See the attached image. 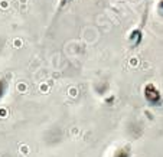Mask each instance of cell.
Segmentation results:
<instances>
[{
	"label": "cell",
	"mask_w": 163,
	"mask_h": 157,
	"mask_svg": "<svg viewBox=\"0 0 163 157\" xmlns=\"http://www.w3.org/2000/svg\"><path fill=\"white\" fill-rule=\"evenodd\" d=\"M114 157H129V153H126V151H120V153H117Z\"/></svg>",
	"instance_id": "1"
},
{
	"label": "cell",
	"mask_w": 163,
	"mask_h": 157,
	"mask_svg": "<svg viewBox=\"0 0 163 157\" xmlns=\"http://www.w3.org/2000/svg\"><path fill=\"white\" fill-rule=\"evenodd\" d=\"M0 97H2V86H0Z\"/></svg>",
	"instance_id": "2"
}]
</instances>
